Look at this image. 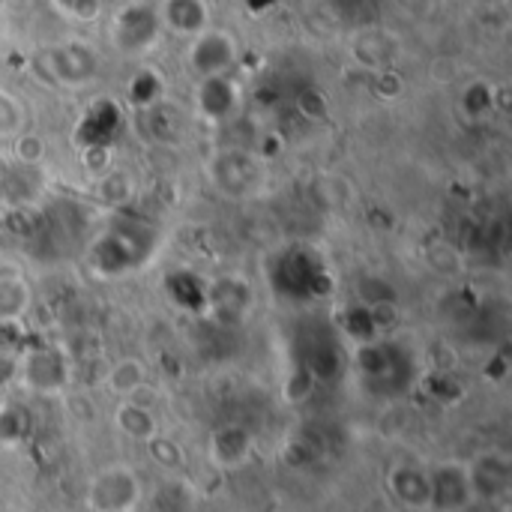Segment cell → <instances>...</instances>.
I'll use <instances>...</instances> for the list:
<instances>
[{"instance_id": "e0dca14e", "label": "cell", "mask_w": 512, "mask_h": 512, "mask_svg": "<svg viewBox=\"0 0 512 512\" xmlns=\"http://www.w3.org/2000/svg\"><path fill=\"white\" fill-rule=\"evenodd\" d=\"M33 291L24 276H3L0 279V324H15L30 312Z\"/></svg>"}, {"instance_id": "7c38bea8", "label": "cell", "mask_w": 512, "mask_h": 512, "mask_svg": "<svg viewBox=\"0 0 512 512\" xmlns=\"http://www.w3.org/2000/svg\"><path fill=\"white\" fill-rule=\"evenodd\" d=\"M240 108V84L231 75L201 78L195 87V111L207 123H225Z\"/></svg>"}, {"instance_id": "9a60e30c", "label": "cell", "mask_w": 512, "mask_h": 512, "mask_svg": "<svg viewBox=\"0 0 512 512\" xmlns=\"http://www.w3.org/2000/svg\"><path fill=\"white\" fill-rule=\"evenodd\" d=\"M114 426L120 435H126L129 441H138V444H147L150 438L159 435V420H156V411L150 402H141L138 396L135 399H123L114 411Z\"/></svg>"}, {"instance_id": "ac0fdd59", "label": "cell", "mask_w": 512, "mask_h": 512, "mask_svg": "<svg viewBox=\"0 0 512 512\" xmlns=\"http://www.w3.org/2000/svg\"><path fill=\"white\" fill-rule=\"evenodd\" d=\"M21 132H27V108L15 93L0 90V141H12Z\"/></svg>"}, {"instance_id": "7402d4cb", "label": "cell", "mask_w": 512, "mask_h": 512, "mask_svg": "<svg viewBox=\"0 0 512 512\" xmlns=\"http://www.w3.org/2000/svg\"><path fill=\"white\" fill-rule=\"evenodd\" d=\"M51 3L72 21H93L102 12V0H51Z\"/></svg>"}, {"instance_id": "603a6c76", "label": "cell", "mask_w": 512, "mask_h": 512, "mask_svg": "<svg viewBox=\"0 0 512 512\" xmlns=\"http://www.w3.org/2000/svg\"><path fill=\"white\" fill-rule=\"evenodd\" d=\"M12 144H15V156L21 159V162H39L42 159V153H45V144H42V138L39 135H30V132H21L18 138H12Z\"/></svg>"}, {"instance_id": "30bf717a", "label": "cell", "mask_w": 512, "mask_h": 512, "mask_svg": "<svg viewBox=\"0 0 512 512\" xmlns=\"http://www.w3.org/2000/svg\"><path fill=\"white\" fill-rule=\"evenodd\" d=\"M387 495L408 512H429V468L417 462H399L387 471Z\"/></svg>"}, {"instance_id": "d6986e66", "label": "cell", "mask_w": 512, "mask_h": 512, "mask_svg": "<svg viewBox=\"0 0 512 512\" xmlns=\"http://www.w3.org/2000/svg\"><path fill=\"white\" fill-rule=\"evenodd\" d=\"M165 81L156 69H141L132 81H129V102L135 108H150L162 99Z\"/></svg>"}, {"instance_id": "ffe728a7", "label": "cell", "mask_w": 512, "mask_h": 512, "mask_svg": "<svg viewBox=\"0 0 512 512\" xmlns=\"http://www.w3.org/2000/svg\"><path fill=\"white\" fill-rule=\"evenodd\" d=\"M462 111L471 117V120H483L495 111V87L489 81H471L465 90H462V99H459Z\"/></svg>"}, {"instance_id": "ba28073f", "label": "cell", "mask_w": 512, "mask_h": 512, "mask_svg": "<svg viewBox=\"0 0 512 512\" xmlns=\"http://www.w3.org/2000/svg\"><path fill=\"white\" fill-rule=\"evenodd\" d=\"M261 177H264L261 162L249 150L228 147L210 159V180L216 183L222 195H231V198L252 195L261 186Z\"/></svg>"}, {"instance_id": "3957f363", "label": "cell", "mask_w": 512, "mask_h": 512, "mask_svg": "<svg viewBox=\"0 0 512 512\" xmlns=\"http://www.w3.org/2000/svg\"><path fill=\"white\" fill-rule=\"evenodd\" d=\"M159 36H162V24H159V15H156L153 3L135 0V3L120 6L111 15L108 39H111V48L117 54H123V57L150 54L159 45Z\"/></svg>"}, {"instance_id": "7a4b0ae2", "label": "cell", "mask_w": 512, "mask_h": 512, "mask_svg": "<svg viewBox=\"0 0 512 512\" xmlns=\"http://www.w3.org/2000/svg\"><path fill=\"white\" fill-rule=\"evenodd\" d=\"M39 72L66 90H78L96 81L99 75V51L84 39H66L39 54Z\"/></svg>"}, {"instance_id": "8fae6325", "label": "cell", "mask_w": 512, "mask_h": 512, "mask_svg": "<svg viewBox=\"0 0 512 512\" xmlns=\"http://www.w3.org/2000/svg\"><path fill=\"white\" fill-rule=\"evenodd\" d=\"M207 456L210 462L219 468V471H240L252 462L255 456V435L240 426V423H228V426H219L213 435H210V444H207Z\"/></svg>"}, {"instance_id": "6da1fadb", "label": "cell", "mask_w": 512, "mask_h": 512, "mask_svg": "<svg viewBox=\"0 0 512 512\" xmlns=\"http://www.w3.org/2000/svg\"><path fill=\"white\" fill-rule=\"evenodd\" d=\"M153 249H156V228L138 219H123L96 237V243L90 246V267L99 276L114 279L138 270Z\"/></svg>"}, {"instance_id": "277c9868", "label": "cell", "mask_w": 512, "mask_h": 512, "mask_svg": "<svg viewBox=\"0 0 512 512\" xmlns=\"http://www.w3.org/2000/svg\"><path fill=\"white\" fill-rule=\"evenodd\" d=\"M144 501V486L135 468L129 465H105L87 483V507L90 512H135Z\"/></svg>"}, {"instance_id": "44dd1931", "label": "cell", "mask_w": 512, "mask_h": 512, "mask_svg": "<svg viewBox=\"0 0 512 512\" xmlns=\"http://www.w3.org/2000/svg\"><path fill=\"white\" fill-rule=\"evenodd\" d=\"M147 450H150V456H153L162 468H168V471H174V468L183 465V450H180L174 441L162 438V435L150 438V441H147Z\"/></svg>"}, {"instance_id": "52a82bcc", "label": "cell", "mask_w": 512, "mask_h": 512, "mask_svg": "<svg viewBox=\"0 0 512 512\" xmlns=\"http://www.w3.org/2000/svg\"><path fill=\"white\" fill-rule=\"evenodd\" d=\"M474 504L468 462L441 459L429 465V512H468Z\"/></svg>"}, {"instance_id": "4fadbf2b", "label": "cell", "mask_w": 512, "mask_h": 512, "mask_svg": "<svg viewBox=\"0 0 512 512\" xmlns=\"http://www.w3.org/2000/svg\"><path fill=\"white\" fill-rule=\"evenodd\" d=\"M402 51V42L387 27H363L351 36V57L363 69H390Z\"/></svg>"}, {"instance_id": "9c48e42d", "label": "cell", "mask_w": 512, "mask_h": 512, "mask_svg": "<svg viewBox=\"0 0 512 512\" xmlns=\"http://www.w3.org/2000/svg\"><path fill=\"white\" fill-rule=\"evenodd\" d=\"M474 498L483 504H501L512 489V459L507 450H483L468 462Z\"/></svg>"}, {"instance_id": "8992f818", "label": "cell", "mask_w": 512, "mask_h": 512, "mask_svg": "<svg viewBox=\"0 0 512 512\" xmlns=\"http://www.w3.org/2000/svg\"><path fill=\"white\" fill-rule=\"evenodd\" d=\"M18 378L36 396H57L72 381V363L57 345H33L18 363Z\"/></svg>"}, {"instance_id": "5b68a950", "label": "cell", "mask_w": 512, "mask_h": 512, "mask_svg": "<svg viewBox=\"0 0 512 512\" xmlns=\"http://www.w3.org/2000/svg\"><path fill=\"white\" fill-rule=\"evenodd\" d=\"M237 60H240V42L225 27L210 24L207 30L192 36L186 45V66L198 81L216 78V75H231Z\"/></svg>"}, {"instance_id": "5bb4252c", "label": "cell", "mask_w": 512, "mask_h": 512, "mask_svg": "<svg viewBox=\"0 0 512 512\" xmlns=\"http://www.w3.org/2000/svg\"><path fill=\"white\" fill-rule=\"evenodd\" d=\"M156 15H159L162 33H174L183 39H192L213 24L207 0H159Z\"/></svg>"}, {"instance_id": "2e32d148", "label": "cell", "mask_w": 512, "mask_h": 512, "mask_svg": "<svg viewBox=\"0 0 512 512\" xmlns=\"http://www.w3.org/2000/svg\"><path fill=\"white\" fill-rule=\"evenodd\" d=\"M147 366H144V360H138V357H123V360H117L111 369H108V375H105V387H108V393L111 396H117L120 402L123 399H132V396H138L141 390H147Z\"/></svg>"}]
</instances>
